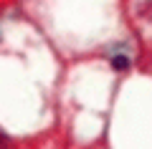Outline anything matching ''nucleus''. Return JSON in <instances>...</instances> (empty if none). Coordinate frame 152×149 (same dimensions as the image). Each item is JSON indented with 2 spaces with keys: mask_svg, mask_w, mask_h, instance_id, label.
Wrapping results in <instances>:
<instances>
[{
  "mask_svg": "<svg viewBox=\"0 0 152 149\" xmlns=\"http://www.w3.org/2000/svg\"><path fill=\"white\" fill-rule=\"evenodd\" d=\"M112 66H114L117 71H124V68H129V61H127L124 56H117V58L112 61Z\"/></svg>",
  "mask_w": 152,
  "mask_h": 149,
  "instance_id": "nucleus-1",
  "label": "nucleus"
}]
</instances>
